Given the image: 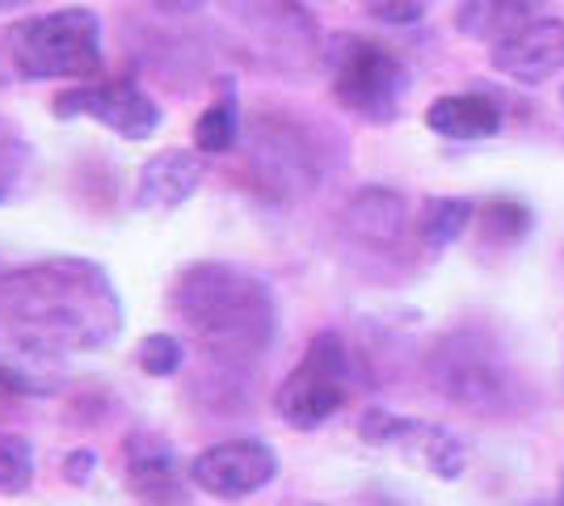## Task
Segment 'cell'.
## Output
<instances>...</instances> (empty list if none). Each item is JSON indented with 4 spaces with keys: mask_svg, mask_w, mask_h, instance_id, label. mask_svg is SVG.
Returning a JSON list of instances; mask_svg holds the SVG:
<instances>
[{
    "mask_svg": "<svg viewBox=\"0 0 564 506\" xmlns=\"http://www.w3.org/2000/svg\"><path fill=\"white\" fill-rule=\"evenodd\" d=\"M468 219H471L468 198H430L422 219H417V228H422L425 245L443 249V245H451L464 228H468Z\"/></svg>",
    "mask_w": 564,
    "mask_h": 506,
    "instance_id": "ac0fdd59",
    "label": "cell"
},
{
    "mask_svg": "<svg viewBox=\"0 0 564 506\" xmlns=\"http://www.w3.org/2000/svg\"><path fill=\"white\" fill-rule=\"evenodd\" d=\"M333 97L371 122H388L397 115L400 97L409 89V73L392 51L358 34H337L325 47Z\"/></svg>",
    "mask_w": 564,
    "mask_h": 506,
    "instance_id": "5b68a950",
    "label": "cell"
},
{
    "mask_svg": "<svg viewBox=\"0 0 564 506\" xmlns=\"http://www.w3.org/2000/svg\"><path fill=\"white\" fill-rule=\"evenodd\" d=\"M4 60L22 80H85L101 68V25L94 9H55L4 34Z\"/></svg>",
    "mask_w": 564,
    "mask_h": 506,
    "instance_id": "3957f363",
    "label": "cell"
},
{
    "mask_svg": "<svg viewBox=\"0 0 564 506\" xmlns=\"http://www.w3.org/2000/svg\"><path fill=\"white\" fill-rule=\"evenodd\" d=\"M156 9H165V13H194V9H203L207 0H152Z\"/></svg>",
    "mask_w": 564,
    "mask_h": 506,
    "instance_id": "484cf974",
    "label": "cell"
},
{
    "mask_svg": "<svg viewBox=\"0 0 564 506\" xmlns=\"http://www.w3.org/2000/svg\"><path fill=\"white\" fill-rule=\"evenodd\" d=\"M561 101H564V94H561Z\"/></svg>",
    "mask_w": 564,
    "mask_h": 506,
    "instance_id": "f1b7e54d",
    "label": "cell"
},
{
    "mask_svg": "<svg viewBox=\"0 0 564 506\" xmlns=\"http://www.w3.org/2000/svg\"><path fill=\"white\" fill-rule=\"evenodd\" d=\"M358 434H362L367 443H376V448H397V452H404V460L422 464V469L447 477V482H455V477L464 473V464H468L464 439H455V434L443 431V427L417 422V418H400V413H388V410H367L362 422H358Z\"/></svg>",
    "mask_w": 564,
    "mask_h": 506,
    "instance_id": "9c48e42d",
    "label": "cell"
},
{
    "mask_svg": "<svg viewBox=\"0 0 564 506\" xmlns=\"http://www.w3.org/2000/svg\"><path fill=\"white\" fill-rule=\"evenodd\" d=\"M535 18H540V0H464L455 25L494 47L501 39L518 34L522 25H531Z\"/></svg>",
    "mask_w": 564,
    "mask_h": 506,
    "instance_id": "2e32d148",
    "label": "cell"
},
{
    "mask_svg": "<svg viewBox=\"0 0 564 506\" xmlns=\"http://www.w3.org/2000/svg\"><path fill=\"white\" fill-rule=\"evenodd\" d=\"M253 173H258L261 191L270 194H300L312 186L316 177V161H312V148L304 144V136L286 122H258L253 127Z\"/></svg>",
    "mask_w": 564,
    "mask_h": 506,
    "instance_id": "30bf717a",
    "label": "cell"
},
{
    "mask_svg": "<svg viewBox=\"0 0 564 506\" xmlns=\"http://www.w3.org/2000/svg\"><path fill=\"white\" fill-rule=\"evenodd\" d=\"M367 4V13L379 18V22H397V25H409L417 22L425 13V0H362Z\"/></svg>",
    "mask_w": 564,
    "mask_h": 506,
    "instance_id": "603a6c76",
    "label": "cell"
},
{
    "mask_svg": "<svg viewBox=\"0 0 564 506\" xmlns=\"http://www.w3.org/2000/svg\"><path fill=\"white\" fill-rule=\"evenodd\" d=\"M64 473H68V482H85V477L94 473V452H72Z\"/></svg>",
    "mask_w": 564,
    "mask_h": 506,
    "instance_id": "d4e9b609",
    "label": "cell"
},
{
    "mask_svg": "<svg viewBox=\"0 0 564 506\" xmlns=\"http://www.w3.org/2000/svg\"><path fill=\"white\" fill-rule=\"evenodd\" d=\"M425 127L447 136V140H489L501 131V110L485 94H447L430 101Z\"/></svg>",
    "mask_w": 564,
    "mask_h": 506,
    "instance_id": "9a60e30c",
    "label": "cell"
},
{
    "mask_svg": "<svg viewBox=\"0 0 564 506\" xmlns=\"http://www.w3.org/2000/svg\"><path fill=\"white\" fill-rule=\"evenodd\" d=\"M25 165H30V148L13 144V140H0V198H9V194L18 191Z\"/></svg>",
    "mask_w": 564,
    "mask_h": 506,
    "instance_id": "7402d4cb",
    "label": "cell"
},
{
    "mask_svg": "<svg viewBox=\"0 0 564 506\" xmlns=\"http://www.w3.org/2000/svg\"><path fill=\"white\" fill-rule=\"evenodd\" d=\"M438 385L451 401L464 406H489L497 397V367L489 351H476L468 337L451 342V351L438 355Z\"/></svg>",
    "mask_w": 564,
    "mask_h": 506,
    "instance_id": "5bb4252c",
    "label": "cell"
},
{
    "mask_svg": "<svg viewBox=\"0 0 564 506\" xmlns=\"http://www.w3.org/2000/svg\"><path fill=\"white\" fill-rule=\"evenodd\" d=\"M13 4H25V0H0V9H13Z\"/></svg>",
    "mask_w": 564,
    "mask_h": 506,
    "instance_id": "4316f807",
    "label": "cell"
},
{
    "mask_svg": "<svg viewBox=\"0 0 564 506\" xmlns=\"http://www.w3.org/2000/svg\"><path fill=\"white\" fill-rule=\"evenodd\" d=\"M556 506H564V494H561V503H556Z\"/></svg>",
    "mask_w": 564,
    "mask_h": 506,
    "instance_id": "83f0119b",
    "label": "cell"
},
{
    "mask_svg": "<svg viewBox=\"0 0 564 506\" xmlns=\"http://www.w3.org/2000/svg\"><path fill=\"white\" fill-rule=\"evenodd\" d=\"M59 119H94L118 131L122 140H148L161 131V106L140 94L131 80H106V85H76L55 97Z\"/></svg>",
    "mask_w": 564,
    "mask_h": 506,
    "instance_id": "52a82bcc",
    "label": "cell"
},
{
    "mask_svg": "<svg viewBox=\"0 0 564 506\" xmlns=\"http://www.w3.org/2000/svg\"><path fill=\"white\" fill-rule=\"evenodd\" d=\"M203 182V157L186 152V148H169L156 152L148 165L140 169V186H135V207L140 212H177L189 194Z\"/></svg>",
    "mask_w": 564,
    "mask_h": 506,
    "instance_id": "7c38bea8",
    "label": "cell"
},
{
    "mask_svg": "<svg viewBox=\"0 0 564 506\" xmlns=\"http://www.w3.org/2000/svg\"><path fill=\"white\" fill-rule=\"evenodd\" d=\"M350 219L354 237H362V241L371 245H388L400 237V228H404V198L392 191H362L358 198L350 203Z\"/></svg>",
    "mask_w": 564,
    "mask_h": 506,
    "instance_id": "e0dca14e",
    "label": "cell"
},
{
    "mask_svg": "<svg viewBox=\"0 0 564 506\" xmlns=\"http://www.w3.org/2000/svg\"><path fill=\"white\" fill-rule=\"evenodd\" d=\"M34 477V452L25 443V434L0 431V489L4 494H22Z\"/></svg>",
    "mask_w": 564,
    "mask_h": 506,
    "instance_id": "ffe728a7",
    "label": "cell"
},
{
    "mask_svg": "<svg viewBox=\"0 0 564 506\" xmlns=\"http://www.w3.org/2000/svg\"><path fill=\"white\" fill-rule=\"evenodd\" d=\"M224 4L245 55H253L261 68L304 76L316 64H325L321 34L300 0H224Z\"/></svg>",
    "mask_w": 564,
    "mask_h": 506,
    "instance_id": "277c9868",
    "label": "cell"
},
{
    "mask_svg": "<svg viewBox=\"0 0 564 506\" xmlns=\"http://www.w3.org/2000/svg\"><path fill=\"white\" fill-rule=\"evenodd\" d=\"M346 397H350V351L337 334H316L304 363L282 380L274 406L282 422H291L295 431H312L341 410Z\"/></svg>",
    "mask_w": 564,
    "mask_h": 506,
    "instance_id": "8992f818",
    "label": "cell"
},
{
    "mask_svg": "<svg viewBox=\"0 0 564 506\" xmlns=\"http://www.w3.org/2000/svg\"><path fill=\"white\" fill-rule=\"evenodd\" d=\"M494 73L510 76L518 85H543L564 68V22L561 18H535L518 34L489 47Z\"/></svg>",
    "mask_w": 564,
    "mask_h": 506,
    "instance_id": "8fae6325",
    "label": "cell"
},
{
    "mask_svg": "<svg viewBox=\"0 0 564 506\" xmlns=\"http://www.w3.org/2000/svg\"><path fill=\"white\" fill-rule=\"evenodd\" d=\"M182 359H186V351L173 334H152L140 342V367L148 376H173V372H182Z\"/></svg>",
    "mask_w": 564,
    "mask_h": 506,
    "instance_id": "44dd1931",
    "label": "cell"
},
{
    "mask_svg": "<svg viewBox=\"0 0 564 506\" xmlns=\"http://www.w3.org/2000/svg\"><path fill=\"white\" fill-rule=\"evenodd\" d=\"M236 131H240L236 106H232V97H224V101L207 106L203 119L194 122V148L207 152V157H219V152H228V148L236 144Z\"/></svg>",
    "mask_w": 564,
    "mask_h": 506,
    "instance_id": "d6986e66",
    "label": "cell"
},
{
    "mask_svg": "<svg viewBox=\"0 0 564 506\" xmlns=\"http://www.w3.org/2000/svg\"><path fill=\"white\" fill-rule=\"evenodd\" d=\"M489 219H494V228L510 233V237H518V233H527V228H531V212H527V207H518V203H510V198L494 203V207H489Z\"/></svg>",
    "mask_w": 564,
    "mask_h": 506,
    "instance_id": "cb8c5ba5",
    "label": "cell"
},
{
    "mask_svg": "<svg viewBox=\"0 0 564 506\" xmlns=\"http://www.w3.org/2000/svg\"><path fill=\"white\" fill-rule=\"evenodd\" d=\"M122 330L110 274L85 258H47L0 274V342L30 359L89 355Z\"/></svg>",
    "mask_w": 564,
    "mask_h": 506,
    "instance_id": "6da1fadb",
    "label": "cell"
},
{
    "mask_svg": "<svg viewBox=\"0 0 564 506\" xmlns=\"http://www.w3.org/2000/svg\"><path fill=\"white\" fill-rule=\"evenodd\" d=\"M169 304L203 355L224 367L258 363L279 330V309L265 279L232 262H198L182 270Z\"/></svg>",
    "mask_w": 564,
    "mask_h": 506,
    "instance_id": "7a4b0ae2",
    "label": "cell"
},
{
    "mask_svg": "<svg viewBox=\"0 0 564 506\" xmlns=\"http://www.w3.org/2000/svg\"><path fill=\"white\" fill-rule=\"evenodd\" d=\"M127 482L140 498L152 503H177L186 473L177 464V452L169 448L161 434H131L127 439Z\"/></svg>",
    "mask_w": 564,
    "mask_h": 506,
    "instance_id": "4fadbf2b",
    "label": "cell"
},
{
    "mask_svg": "<svg viewBox=\"0 0 564 506\" xmlns=\"http://www.w3.org/2000/svg\"><path fill=\"white\" fill-rule=\"evenodd\" d=\"M274 473H279V456L261 439L215 443L207 452H198L194 464H189V482L198 489H207L219 503H240V498L258 494V489L274 482Z\"/></svg>",
    "mask_w": 564,
    "mask_h": 506,
    "instance_id": "ba28073f",
    "label": "cell"
}]
</instances>
